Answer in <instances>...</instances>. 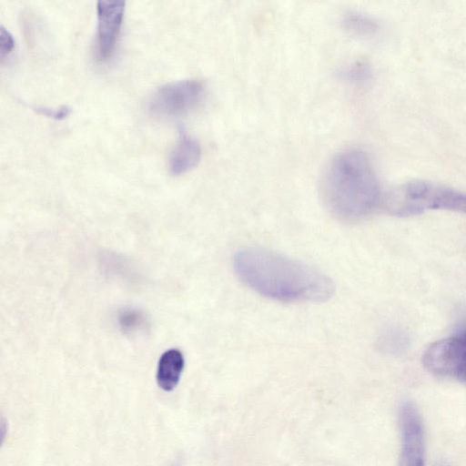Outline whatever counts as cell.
Masks as SVG:
<instances>
[{
  "instance_id": "cell-1",
  "label": "cell",
  "mask_w": 466,
  "mask_h": 466,
  "mask_svg": "<svg viewBox=\"0 0 466 466\" xmlns=\"http://www.w3.org/2000/svg\"><path fill=\"white\" fill-rule=\"evenodd\" d=\"M237 275L258 293L281 301H326L334 293L329 278L280 254L247 248L234 258Z\"/></svg>"
},
{
  "instance_id": "cell-2",
  "label": "cell",
  "mask_w": 466,
  "mask_h": 466,
  "mask_svg": "<svg viewBox=\"0 0 466 466\" xmlns=\"http://www.w3.org/2000/svg\"><path fill=\"white\" fill-rule=\"evenodd\" d=\"M321 184L326 205L341 219L354 220L367 215L380 199L371 163L358 149L337 154L327 165Z\"/></svg>"
},
{
  "instance_id": "cell-3",
  "label": "cell",
  "mask_w": 466,
  "mask_h": 466,
  "mask_svg": "<svg viewBox=\"0 0 466 466\" xmlns=\"http://www.w3.org/2000/svg\"><path fill=\"white\" fill-rule=\"evenodd\" d=\"M386 208L397 216L417 215L432 209L466 213V193L431 182L412 181L390 192Z\"/></svg>"
},
{
  "instance_id": "cell-4",
  "label": "cell",
  "mask_w": 466,
  "mask_h": 466,
  "mask_svg": "<svg viewBox=\"0 0 466 466\" xmlns=\"http://www.w3.org/2000/svg\"><path fill=\"white\" fill-rule=\"evenodd\" d=\"M422 363L431 374L456 380L466 387V320L451 336L431 343Z\"/></svg>"
},
{
  "instance_id": "cell-5",
  "label": "cell",
  "mask_w": 466,
  "mask_h": 466,
  "mask_svg": "<svg viewBox=\"0 0 466 466\" xmlns=\"http://www.w3.org/2000/svg\"><path fill=\"white\" fill-rule=\"evenodd\" d=\"M204 95L203 85L194 79L178 80L159 87L152 96L149 109L160 116H179L194 109Z\"/></svg>"
},
{
  "instance_id": "cell-6",
  "label": "cell",
  "mask_w": 466,
  "mask_h": 466,
  "mask_svg": "<svg viewBox=\"0 0 466 466\" xmlns=\"http://www.w3.org/2000/svg\"><path fill=\"white\" fill-rule=\"evenodd\" d=\"M401 446L398 466H425L424 428L418 408L404 400L399 410Z\"/></svg>"
},
{
  "instance_id": "cell-7",
  "label": "cell",
  "mask_w": 466,
  "mask_h": 466,
  "mask_svg": "<svg viewBox=\"0 0 466 466\" xmlns=\"http://www.w3.org/2000/svg\"><path fill=\"white\" fill-rule=\"evenodd\" d=\"M125 1L96 3L97 32L96 53L99 61L108 60L116 48L125 14Z\"/></svg>"
},
{
  "instance_id": "cell-8",
  "label": "cell",
  "mask_w": 466,
  "mask_h": 466,
  "mask_svg": "<svg viewBox=\"0 0 466 466\" xmlns=\"http://www.w3.org/2000/svg\"><path fill=\"white\" fill-rule=\"evenodd\" d=\"M201 157V147L194 137L183 134L168 157V170L179 176L193 169Z\"/></svg>"
},
{
  "instance_id": "cell-9",
  "label": "cell",
  "mask_w": 466,
  "mask_h": 466,
  "mask_svg": "<svg viewBox=\"0 0 466 466\" xmlns=\"http://www.w3.org/2000/svg\"><path fill=\"white\" fill-rule=\"evenodd\" d=\"M184 368V357L180 350L170 349L165 351L157 364V382L166 390H174L179 382Z\"/></svg>"
},
{
  "instance_id": "cell-10",
  "label": "cell",
  "mask_w": 466,
  "mask_h": 466,
  "mask_svg": "<svg viewBox=\"0 0 466 466\" xmlns=\"http://www.w3.org/2000/svg\"><path fill=\"white\" fill-rule=\"evenodd\" d=\"M342 25L349 33L357 36L372 35L377 29V25L371 18L356 12H349L344 15Z\"/></svg>"
},
{
  "instance_id": "cell-11",
  "label": "cell",
  "mask_w": 466,
  "mask_h": 466,
  "mask_svg": "<svg viewBox=\"0 0 466 466\" xmlns=\"http://www.w3.org/2000/svg\"><path fill=\"white\" fill-rule=\"evenodd\" d=\"M34 110L45 116L56 119V120H61L67 117L71 113V108L66 106H60V107H49V106H34Z\"/></svg>"
},
{
  "instance_id": "cell-12",
  "label": "cell",
  "mask_w": 466,
  "mask_h": 466,
  "mask_svg": "<svg viewBox=\"0 0 466 466\" xmlns=\"http://www.w3.org/2000/svg\"><path fill=\"white\" fill-rule=\"evenodd\" d=\"M15 47V39L12 34L1 25L0 27V56L3 58L8 56Z\"/></svg>"
},
{
  "instance_id": "cell-13",
  "label": "cell",
  "mask_w": 466,
  "mask_h": 466,
  "mask_svg": "<svg viewBox=\"0 0 466 466\" xmlns=\"http://www.w3.org/2000/svg\"><path fill=\"white\" fill-rule=\"evenodd\" d=\"M341 73L343 76L347 79L360 80L364 77V76L367 73V70L362 65H354L347 67Z\"/></svg>"
},
{
  "instance_id": "cell-14",
  "label": "cell",
  "mask_w": 466,
  "mask_h": 466,
  "mask_svg": "<svg viewBox=\"0 0 466 466\" xmlns=\"http://www.w3.org/2000/svg\"><path fill=\"white\" fill-rule=\"evenodd\" d=\"M436 466H448V465H446L445 463H439Z\"/></svg>"
}]
</instances>
